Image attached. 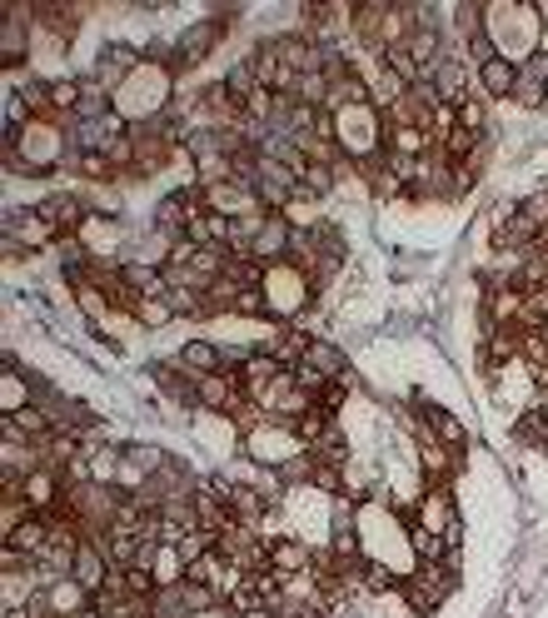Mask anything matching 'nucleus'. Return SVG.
I'll use <instances>...</instances> for the list:
<instances>
[{"mask_svg":"<svg viewBox=\"0 0 548 618\" xmlns=\"http://www.w3.org/2000/svg\"><path fill=\"white\" fill-rule=\"evenodd\" d=\"M354 534H360L364 564H379V569H389L399 583L419 573V554H414V524H409V519L389 499H379V494H374V499L354 504Z\"/></svg>","mask_w":548,"mask_h":618,"instance_id":"obj_1","label":"nucleus"},{"mask_svg":"<svg viewBox=\"0 0 548 618\" xmlns=\"http://www.w3.org/2000/svg\"><path fill=\"white\" fill-rule=\"evenodd\" d=\"M544 11L528 0H489L484 5V36H489L494 56L509 65H528L544 46Z\"/></svg>","mask_w":548,"mask_h":618,"instance_id":"obj_2","label":"nucleus"},{"mask_svg":"<svg viewBox=\"0 0 548 618\" xmlns=\"http://www.w3.org/2000/svg\"><path fill=\"white\" fill-rule=\"evenodd\" d=\"M71 120L46 116V120H25L15 130V141H5V165L25 170V175H56L71 165Z\"/></svg>","mask_w":548,"mask_h":618,"instance_id":"obj_3","label":"nucleus"},{"mask_svg":"<svg viewBox=\"0 0 548 618\" xmlns=\"http://www.w3.org/2000/svg\"><path fill=\"white\" fill-rule=\"evenodd\" d=\"M170 100H175V71H170L165 60H150V56H145L141 71L115 90V110L130 120V130L165 120L170 116Z\"/></svg>","mask_w":548,"mask_h":618,"instance_id":"obj_4","label":"nucleus"},{"mask_svg":"<svg viewBox=\"0 0 548 618\" xmlns=\"http://www.w3.org/2000/svg\"><path fill=\"white\" fill-rule=\"evenodd\" d=\"M259 294H265V315L280 319V325H300L304 310L315 304V280L309 269H300L294 259H280V265H265V280H259Z\"/></svg>","mask_w":548,"mask_h":618,"instance_id":"obj_5","label":"nucleus"},{"mask_svg":"<svg viewBox=\"0 0 548 618\" xmlns=\"http://www.w3.org/2000/svg\"><path fill=\"white\" fill-rule=\"evenodd\" d=\"M329 116H334V145L344 150V160L369 165V160H379V155H385V141H389L385 110L344 106V110H329Z\"/></svg>","mask_w":548,"mask_h":618,"instance_id":"obj_6","label":"nucleus"},{"mask_svg":"<svg viewBox=\"0 0 548 618\" xmlns=\"http://www.w3.org/2000/svg\"><path fill=\"white\" fill-rule=\"evenodd\" d=\"M304 455H309V444H304L300 429L284 424V420H259L255 429H245V459L259 469H280L284 474V469L300 464Z\"/></svg>","mask_w":548,"mask_h":618,"instance_id":"obj_7","label":"nucleus"},{"mask_svg":"<svg viewBox=\"0 0 548 618\" xmlns=\"http://www.w3.org/2000/svg\"><path fill=\"white\" fill-rule=\"evenodd\" d=\"M75 240L85 245V255H90L95 265H125V255H130L125 220H110V215H85Z\"/></svg>","mask_w":548,"mask_h":618,"instance_id":"obj_8","label":"nucleus"},{"mask_svg":"<svg viewBox=\"0 0 548 618\" xmlns=\"http://www.w3.org/2000/svg\"><path fill=\"white\" fill-rule=\"evenodd\" d=\"M60 240H65V234H60L36 205H31L25 215L21 210L5 215V250H11V255H21V250L25 255H40V250H56Z\"/></svg>","mask_w":548,"mask_h":618,"instance_id":"obj_9","label":"nucleus"},{"mask_svg":"<svg viewBox=\"0 0 548 618\" xmlns=\"http://www.w3.org/2000/svg\"><path fill=\"white\" fill-rule=\"evenodd\" d=\"M145 65V50L141 46H130V40H106L100 46V56H95V71H90V81H100L110 95L120 90V85L130 81V75Z\"/></svg>","mask_w":548,"mask_h":618,"instance_id":"obj_10","label":"nucleus"},{"mask_svg":"<svg viewBox=\"0 0 548 618\" xmlns=\"http://www.w3.org/2000/svg\"><path fill=\"white\" fill-rule=\"evenodd\" d=\"M224 40V21L215 15V21H199L190 25L185 36L175 40V50H170V71H195V65H205V56H215V46Z\"/></svg>","mask_w":548,"mask_h":618,"instance_id":"obj_11","label":"nucleus"},{"mask_svg":"<svg viewBox=\"0 0 548 618\" xmlns=\"http://www.w3.org/2000/svg\"><path fill=\"white\" fill-rule=\"evenodd\" d=\"M414 529H424V534H449V529L459 524V513H454V489L449 484H429L424 489V499L414 504V519H409Z\"/></svg>","mask_w":548,"mask_h":618,"instance_id":"obj_12","label":"nucleus"},{"mask_svg":"<svg viewBox=\"0 0 548 618\" xmlns=\"http://www.w3.org/2000/svg\"><path fill=\"white\" fill-rule=\"evenodd\" d=\"M21 499L36 513H60V504H65V474H56V469H31V474L21 478Z\"/></svg>","mask_w":548,"mask_h":618,"instance_id":"obj_13","label":"nucleus"},{"mask_svg":"<svg viewBox=\"0 0 548 618\" xmlns=\"http://www.w3.org/2000/svg\"><path fill=\"white\" fill-rule=\"evenodd\" d=\"M414 459H419V474L429 478V484H449V469H454V449L434 439L429 424H419V439H414Z\"/></svg>","mask_w":548,"mask_h":618,"instance_id":"obj_14","label":"nucleus"},{"mask_svg":"<svg viewBox=\"0 0 548 618\" xmlns=\"http://www.w3.org/2000/svg\"><path fill=\"white\" fill-rule=\"evenodd\" d=\"M513 106H519V110H544L548 106V56H534L528 65H519Z\"/></svg>","mask_w":548,"mask_h":618,"instance_id":"obj_15","label":"nucleus"},{"mask_svg":"<svg viewBox=\"0 0 548 618\" xmlns=\"http://www.w3.org/2000/svg\"><path fill=\"white\" fill-rule=\"evenodd\" d=\"M175 369L185 374V379H205V374H220V369H224V350H220V344H210V339H190V344H180Z\"/></svg>","mask_w":548,"mask_h":618,"instance_id":"obj_16","label":"nucleus"},{"mask_svg":"<svg viewBox=\"0 0 548 618\" xmlns=\"http://www.w3.org/2000/svg\"><path fill=\"white\" fill-rule=\"evenodd\" d=\"M40 594H46V608L56 618H75V614H85V608H95V594L75 579V573L71 579H60V583H50V589H40Z\"/></svg>","mask_w":548,"mask_h":618,"instance_id":"obj_17","label":"nucleus"},{"mask_svg":"<svg viewBox=\"0 0 548 618\" xmlns=\"http://www.w3.org/2000/svg\"><path fill=\"white\" fill-rule=\"evenodd\" d=\"M75 579L90 589V594H100L106 589V579H110V554H106V544L100 538H85L81 544V554H75Z\"/></svg>","mask_w":548,"mask_h":618,"instance_id":"obj_18","label":"nucleus"},{"mask_svg":"<svg viewBox=\"0 0 548 618\" xmlns=\"http://www.w3.org/2000/svg\"><path fill=\"white\" fill-rule=\"evenodd\" d=\"M31 404H36V379L5 360V374H0V414L11 420V414H21V409H31Z\"/></svg>","mask_w":548,"mask_h":618,"instance_id":"obj_19","label":"nucleus"},{"mask_svg":"<svg viewBox=\"0 0 548 618\" xmlns=\"http://www.w3.org/2000/svg\"><path fill=\"white\" fill-rule=\"evenodd\" d=\"M269 569L275 573H309L315 569V548L304 538H269Z\"/></svg>","mask_w":548,"mask_h":618,"instance_id":"obj_20","label":"nucleus"},{"mask_svg":"<svg viewBox=\"0 0 548 618\" xmlns=\"http://www.w3.org/2000/svg\"><path fill=\"white\" fill-rule=\"evenodd\" d=\"M434 135L424 125H389V141H385V155H404V160H424L434 155Z\"/></svg>","mask_w":548,"mask_h":618,"instance_id":"obj_21","label":"nucleus"},{"mask_svg":"<svg viewBox=\"0 0 548 618\" xmlns=\"http://www.w3.org/2000/svg\"><path fill=\"white\" fill-rule=\"evenodd\" d=\"M478 81V95H489V100H513V85H519V65H509V60L494 56L489 65H478L474 71Z\"/></svg>","mask_w":548,"mask_h":618,"instance_id":"obj_22","label":"nucleus"},{"mask_svg":"<svg viewBox=\"0 0 548 618\" xmlns=\"http://www.w3.org/2000/svg\"><path fill=\"white\" fill-rule=\"evenodd\" d=\"M419 414H424V424H429V434L439 444H449V449H464V444H468V429H464V420H459V414L429 404V399H419Z\"/></svg>","mask_w":548,"mask_h":618,"instance_id":"obj_23","label":"nucleus"},{"mask_svg":"<svg viewBox=\"0 0 548 618\" xmlns=\"http://www.w3.org/2000/svg\"><path fill=\"white\" fill-rule=\"evenodd\" d=\"M36 210L46 215V220L56 225L60 234H75V230H81V220L90 215V210H85V199H81V195H50V199H40Z\"/></svg>","mask_w":548,"mask_h":618,"instance_id":"obj_24","label":"nucleus"},{"mask_svg":"<svg viewBox=\"0 0 548 618\" xmlns=\"http://www.w3.org/2000/svg\"><path fill=\"white\" fill-rule=\"evenodd\" d=\"M46 544H50V513H31V519H25V524L15 529L11 538H5V548H11V554H21V559H36Z\"/></svg>","mask_w":548,"mask_h":618,"instance_id":"obj_25","label":"nucleus"},{"mask_svg":"<svg viewBox=\"0 0 548 618\" xmlns=\"http://www.w3.org/2000/svg\"><path fill=\"white\" fill-rule=\"evenodd\" d=\"M46 434H56V420H50L40 404H31V409H21V414H11V420H5V439H31V444H40Z\"/></svg>","mask_w":548,"mask_h":618,"instance_id":"obj_26","label":"nucleus"},{"mask_svg":"<svg viewBox=\"0 0 548 618\" xmlns=\"http://www.w3.org/2000/svg\"><path fill=\"white\" fill-rule=\"evenodd\" d=\"M185 554H180L175 544H160L155 548V559H150V573H155V589H180L185 583Z\"/></svg>","mask_w":548,"mask_h":618,"instance_id":"obj_27","label":"nucleus"},{"mask_svg":"<svg viewBox=\"0 0 548 618\" xmlns=\"http://www.w3.org/2000/svg\"><path fill=\"white\" fill-rule=\"evenodd\" d=\"M71 294H75V310H81V315L90 319V325H106V319H110V310H115V304H110V294L100 290V284H95V280L71 284Z\"/></svg>","mask_w":548,"mask_h":618,"instance_id":"obj_28","label":"nucleus"},{"mask_svg":"<svg viewBox=\"0 0 548 618\" xmlns=\"http://www.w3.org/2000/svg\"><path fill=\"white\" fill-rule=\"evenodd\" d=\"M81 95H85V75H60V81H50V106H56L60 120H75Z\"/></svg>","mask_w":548,"mask_h":618,"instance_id":"obj_29","label":"nucleus"},{"mask_svg":"<svg viewBox=\"0 0 548 618\" xmlns=\"http://www.w3.org/2000/svg\"><path fill=\"white\" fill-rule=\"evenodd\" d=\"M304 360L315 364L319 374H329V379H344V374H350V360H344L329 339H309V354H304Z\"/></svg>","mask_w":548,"mask_h":618,"instance_id":"obj_30","label":"nucleus"},{"mask_svg":"<svg viewBox=\"0 0 548 618\" xmlns=\"http://www.w3.org/2000/svg\"><path fill=\"white\" fill-rule=\"evenodd\" d=\"M65 170H75V175L90 180V185H110V180H120L115 165H110L106 155H71V165H65Z\"/></svg>","mask_w":548,"mask_h":618,"instance_id":"obj_31","label":"nucleus"},{"mask_svg":"<svg viewBox=\"0 0 548 618\" xmlns=\"http://www.w3.org/2000/svg\"><path fill=\"white\" fill-rule=\"evenodd\" d=\"M170 319H180V315H175V304H170V294L135 304V325H141V329H165Z\"/></svg>","mask_w":548,"mask_h":618,"instance_id":"obj_32","label":"nucleus"},{"mask_svg":"<svg viewBox=\"0 0 548 618\" xmlns=\"http://www.w3.org/2000/svg\"><path fill=\"white\" fill-rule=\"evenodd\" d=\"M379 60H385V65H389V71H394L404 85H424V71H419V60L409 56V46H389Z\"/></svg>","mask_w":548,"mask_h":618,"instance_id":"obj_33","label":"nucleus"},{"mask_svg":"<svg viewBox=\"0 0 548 618\" xmlns=\"http://www.w3.org/2000/svg\"><path fill=\"white\" fill-rule=\"evenodd\" d=\"M300 185L309 190L315 199H325L329 190L339 185V165H315V160H309V165H304V175H300Z\"/></svg>","mask_w":548,"mask_h":618,"instance_id":"obj_34","label":"nucleus"},{"mask_svg":"<svg viewBox=\"0 0 548 618\" xmlns=\"http://www.w3.org/2000/svg\"><path fill=\"white\" fill-rule=\"evenodd\" d=\"M459 130L478 135V141H489V110H484V95H468L464 106H459Z\"/></svg>","mask_w":548,"mask_h":618,"instance_id":"obj_35","label":"nucleus"},{"mask_svg":"<svg viewBox=\"0 0 548 618\" xmlns=\"http://www.w3.org/2000/svg\"><path fill=\"white\" fill-rule=\"evenodd\" d=\"M150 618H195L180 598V589H155L150 594Z\"/></svg>","mask_w":548,"mask_h":618,"instance_id":"obj_36","label":"nucleus"},{"mask_svg":"<svg viewBox=\"0 0 548 618\" xmlns=\"http://www.w3.org/2000/svg\"><path fill=\"white\" fill-rule=\"evenodd\" d=\"M414 554H419V564H443V559H449V544H443L439 534L414 529Z\"/></svg>","mask_w":548,"mask_h":618,"instance_id":"obj_37","label":"nucleus"},{"mask_svg":"<svg viewBox=\"0 0 548 618\" xmlns=\"http://www.w3.org/2000/svg\"><path fill=\"white\" fill-rule=\"evenodd\" d=\"M95 329H100V335H110V339H125L130 329H141V325H135V315H130V310H110V319H106V325H95Z\"/></svg>","mask_w":548,"mask_h":618,"instance_id":"obj_38","label":"nucleus"},{"mask_svg":"<svg viewBox=\"0 0 548 618\" xmlns=\"http://www.w3.org/2000/svg\"><path fill=\"white\" fill-rule=\"evenodd\" d=\"M230 315H265V294H259V284H255V290H240V294H234Z\"/></svg>","mask_w":548,"mask_h":618,"instance_id":"obj_39","label":"nucleus"},{"mask_svg":"<svg viewBox=\"0 0 548 618\" xmlns=\"http://www.w3.org/2000/svg\"><path fill=\"white\" fill-rule=\"evenodd\" d=\"M75 618H100V614H95V608H85V614H75Z\"/></svg>","mask_w":548,"mask_h":618,"instance_id":"obj_40","label":"nucleus"},{"mask_svg":"<svg viewBox=\"0 0 548 618\" xmlns=\"http://www.w3.org/2000/svg\"><path fill=\"white\" fill-rule=\"evenodd\" d=\"M284 618H309V614H284Z\"/></svg>","mask_w":548,"mask_h":618,"instance_id":"obj_41","label":"nucleus"},{"mask_svg":"<svg viewBox=\"0 0 548 618\" xmlns=\"http://www.w3.org/2000/svg\"><path fill=\"white\" fill-rule=\"evenodd\" d=\"M544 414H548V409H544Z\"/></svg>","mask_w":548,"mask_h":618,"instance_id":"obj_42","label":"nucleus"}]
</instances>
